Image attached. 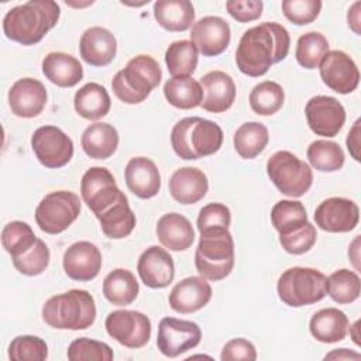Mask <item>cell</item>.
I'll list each match as a JSON object with an SVG mask.
<instances>
[{"label":"cell","mask_w":361,"mask_h":361,"mask_svg":"<svg viewBox=\"0 0 361 361\" xmlns=\"http://www.w3.org/2000/svg\"><path fill=\"white\" fill-rule=\"evenodd\" d=\"M290 37L288 30L278 23H261L248 28L235 49V63L241 73L259 78L274 63L288 56Z\"/></svg>","instance_id":"cell-1"},{"label":"cell","mask_w":361,"mask_h":361,"mask_svg":"<svg viewBox=\"0 0 361 361\" xmlns=\"http://www.w3.org/2000/svg\"><path fill=\"white\" fill-rule=\"evenodd\" d=\"M59 16L58 3L52 0H30L6 13L3 31L11 41L21 45H34L56 25Z\"/></svg>","instance_id":"cell-2"},{"label":"cell","mask_w":361,"mask_h":361,"mask_svg":"<svg viewBox=\"0 0 361 361\" xmlns=\"http://www.w3.org/2000/svg\"><path fill=\"white\" fill-rule=\"evenodd\" d=\"M223 144V130L212 120L197 116L179 120L171 131L175 154L186 161L213 155Z\"/></svg>","instance_id":"cell-3"},{"label":"cell","mask_w":361,"mask_h":361,"mask_svg":"<svg viewBox=\"0 0 361 361\" xmlns=\"http://www.w3.org/2000/svg\"><path fill=\"white\" fill-rule=\"evenodd\" d=\"M42 320L59 330H85L96 320L94 299L85 289L55 295L44 303Z\"/></svg>","instance_id":"cell-4"},{"label":"cell","mask_w":361,"mask_h":361,"mask_svg":"<svg viewBox=\"0 0 361 361\" xmlns=\"http://www.w3.org/2000/svg\"><path fill=\"white\" fill-rule=\"evenodd\" d=\"M161 79L159 63L152 56L142 54L130 59L126 68L114 75L111 89L123 103L138 104L151 94Z\"/></svg>","instance_id":"cell-5"},{"label":"cell","mask_w":361,"mask_h":361,"mask_svg":"<svg viewBox=\"0 0 361 361\" xmlns=\"http://www.w3.org/2000/svg\"><path fill=\"white\" fill-rule=\"evenodd\" d=\"M195 265L197 272L209 281H221L230 275L234 267V240L228 228L200 231Z\"/></svg>","instance_id":"cell-6"},{"label":"cell","mask_w":361,"mask_h":361,"mask_svg":"<svg viewBox=\"0 0 361 361\" xmlns=\"http://www.w3.org/2000/svg\"><path fill=\"white\" fill-rule=\"evenodd\" d=\"M276 290L285 305L307 306L320 302L327 295V278L319 269L293 267L279 276Z\"/></svg>","instance_id":"cell-7"},{"label":"cell","mask_w":361,"mask_h":361,"mask_svg":"<svg viewBox=\"0 0 361 361\" xmlns=\"http://www.w3.org/2000/svg\"><path fill=\"white\" fill-rule=\"evenodd\" d=\"M267 173L275 188L289 196H303L313 183L310 166L289 151H276L267 161Z\"/></svg>","instance_id":"cell-8"},{"label":"cell","mask_w":361,"mask_h":361,"mask_svg":"<svg viewBox=\"0 0 361 361\" xmlns=\"http://www.w3.org/2000/svg\"><path fill=\"white\" fill-rule=\"evenodd\" d=\"M80 213V199L69 190H56L45 195L35 209V221L47 234L65 231Z\"/></svg>","instance_id":"cell-9"},{"label":"cell","mask_w":361,"mask_h":361,"mask_svg":"<svg viewBox=\"0 0 361 361\" xmlns=\"http://www.w3.org/2000/svg\"><path fill=\"white\" fill-rule=\"evenodd\" d=\"M107 334L127 348H141L151 337L149 319L137 310L110 312L104 322Z\"/></svg>","instance_id":"cell-10"},{"label":"cell","mask_w":361,"mask_h":361,"mask_svg":"<svg viewBox=\"0 0 361 361\" xmlns=\"http://www.w3.org/2000/svg\"><path fill=\"white\" fill-rule=\"evenodd\" d=\"M31 148L45 168H62L73 157L72 140L55 126H42L31 137Z\"/></svg>","instance_id":"cell-11"},{"label":"cell","mask_w":361,"mask_h":361,"mask_svg":"<svg viewBox=\"0 0 361 361\" xmlns=\"http://www.w3.org/2000/svg\"><path fill=\"white\" fill-rule=\"evenodd\" d=\"M202 338L197 323L175 317H164L158 326L157 347L169 358H175L195 348Z\"/></svg>","instance_id":"cell-12"},{"label":"cell","mask_w":361,"mask_h":361,"mask_svg":"<svg viewBox=\"0 0 361 361\" xmlns=\"http://www.w3.org/2000/svg\"><path fill=\"white\" fill-rule=\"evenodd\" d=\"M80 195L96 216L116 203L124 193L118 189L113 173L107 168L92 166L82 176Z\"/></svg>","instance_id":"cell-13"},{"label":"cell","mask_w":361,"mask_h":361,"mask_svg":"<svg viewBox=\"0 0 361 361\" xmlns=\"http://www.w3.org/2000/svg\"><path fill=\"white\" fill-rule=\"evenodd\" d=\"M319 69L323 83L340 94H348L358 86L360 71L353 58L344 51H329Z\"/></svg>","instance_id":"cell-14"},{"label":"cell","mask_w":361,"mask_h":361,"mask_svg":"<svg viewBox=\"0 0 361 361\" xmlns=\"http://www.w3.org/2000/svg\"><path fill=\"white\" fill-rule=\"evenodd\" d=\"M305 114L310 130L322 137H336L345 123L343 104L331 96H313L305 106Z\"/></svg>","instance_id":"cell-15"},{"label":"cell","mask_w":361,"mask_h":361,"mask_svg":"<svg viewBox=\"0 0 361 361\" xmlns=\"http://www.w3.org/2000/svg\"><path fill=\"white\" fill-rule=\"evenodd\" d=\"M360 220L357 203L345 197H329L314 210V221L319 228L327 233H348Z\"/></svg>","instance_id":"cell-16"},{"label":"cell","mask_w":361,"mask_h":361,"mask_svg":"<svg viewBox=\"0 0 361 361\" xmlns=\"http://www.w3.org/2000/svg\"><path fill=\"white\" fill-rule=\"evenodd\" d=\"M189 35L200 54L204 56H217L227 49L231 31L224 18L206 16L192 25Z\"/></svg>","instance_id":"cell-17"},{"label":"cell","mask_w":361,"mask_h":361,"mask_svg":"<svg viewBox=\"0 0 361 361\" xmlns=\"http://www.w3.org/2000/svg\"><path fill=\"white\" fill-rule=\"evenodd\" d=\"M62 265L71 279L87 282L94 279L102 269V252L90 241H78L63 252Z\"/></svg>","instance_id":"cell-18"},{"label":"cell","mask_w":361,"mask_h":361,"mask_svg":"<svg viewBox=\"0 0 361 361\" xmlns=\"http://www.w3.org/2000/svg\"><path fill=\"white\" fill-rule=\"evenodd\" d=\"M45 86L32 78L16 80L8 90V104L17 117L32 118L42 113L47 104Z\"/></svg>","instance_id":"cell-19"},{"label":"cell","mask_w":361,"mask_h":361,"mask_svg":"<svg viewBox=\"0 0 361 361\" xmlns=\"http://www.w3.org/2000/svg\"><path fill=\"white\" fill-rule=\"evenodd\" d=\"M137 271L145 286L166 288L175 276V265L169 252L158 245L148 247L138 258Z\"/></svg>","instance_id":"cell-20"},{"label":"cell","mask_w":361,"mask_h":361,"mask_svg":"<svg viewBox=\"0 0 361 361\" xmlns=\"http://www.w3.org/2000/svg\"><path fill=\"white\" fill-rule=\"evenodd\" d=\"M212 286L203 276H188L179 281L169 293L172 310L186 314L204 307L212 299Z\"/></svg>","instance_id":"cell-21"},{"label":"cell","mask_w":361,"mask_h":361,"mask_svg":"<svg viewBox=\"0 0 361 361\" xmlns=\"http://www.w3.org/2000/svg\"><path fill=\"white\" fill-rule=\"evenodd\" d=\"M203 90L202 107L210 113L227 111L235 100V85L230 75L223 71H212L200 78Z\"/></svg>","instance_id":"cell-22"},{"label":"cell","mask_w":361,"mask_h":361,"mask_svg":"<svg viewBox=\"0 0 361 361\" xmlns=\"http://www.w3.org/2000/svg\"><path fill=\"white\" fill-rule=\"evenodd\" d=\"M82 59L92 66L109 65L117 52V41L113 32L104 27L87 28L79 41Z\"/></svg>","instance_id":"cell-23"},{"label":"cell","mask_w":361,"mask_h":361,"mask_svg":"<svg viewBox=\"0 0 361 361\" xmlns=\"http://www.w3.org/2000/svg\"><path fill=\"white\" fill-rule=\"evenodd\" d=\"M126 185L140 199H151L161 189V175L149 158L135 157L128 161L124 169Z\"/></svg>","instance_id":"cell-24"},{"label":"cell","mask_w":361,"mask_h":361,"mask_svg":"<svg viewBox=\"0 0 361 361\" xmlns=\"http://www.w3.org/2000/svg\"><path fill=\"white\" fill-rule=\"evenodd\" d=\"M169 193L180 204H193L202 200L207 190L209 182L204 172L195 166L176 169L169 178Z\"/></svg>","instance_id":"cell-25"},{"label":"cell","mask_w":361,"mask_h":361,"mask_svg":"<svg viewBox=\"0 0 361 361\" xmlns=\"http://www.w3.org/2000/svg\"><path fill=\"white\" fill-rule=\"evenodd\" d=\"M159 243L172 251H185L195 241L192 223L179 213H166L157 223Z\"/></svg>","instance_id":"cell-26"},{"label":"cell","mask_w":361,"mask_h":361,"mask_svg":"<svg viewBox=\"0 0 361 361\" xmlns=\"http://www.w3.org/2000/svg\"><path fill=\"white\" fill-rule=\"evenodd\" d=\"M42 73L59 87H73L83 78L80 62L65 52H49L42 59Z\"/></svg>","instance_id":"cell-27"},{"label":"cell","mask_w":361,"mask_h":361,"mask_svg":"<svg viewBox=\"0 0 361 361\" xmlns=\"http://www.w3.org/2000/svg\"><path fill=\"white\" fill-rule=\"evenodd\" d=\"M350 327L348 317L336 307H327L316 312L310 322V334L320 343H337L345 338Z\"/></svg>","instance_id":"cell-28"},{"label":"cell","mask_w":361,"mask_h":361,"mask_svg":"<svg viewBox=\"0 0 361 361\" xmlns=\"http://www.w3.org/2000/svg\"><path fill=\"white\" fill-rule=\"evenodd\" d=\"M96 219L100 223L103 234L111 240L128 237L133 233L137 221L126 195H123L110 207L96 214Z\"/></svg>","instance_id":"cell-29"},{"label":"cell","mask_w":361,"mask_h":361,"mask_svg":"<svg viewBox=\"0 0 361 361\" xmlns=\"http://www.w3.org/2000/svg\"><path fill=\"white\" fill-rule=\"evenodd\" d=\"M157 23L172 32H182L195 24V7L188 0H158L154 3Z\"/></svg>","instance_id":"cell-30"},{"label":"cell","mask_w":361,"mask_h":361,"mask_svg":"<svg viewBox=\"0 0 361 361\" xmlns=\"http://www.w3.org/2000/svg\"><path fill=\"white\" fill-rule=\"evenodd\" d=\"M118 133L109 123L90 124L82 134L80 144L85 154L93 159L110 158L118 147Z\"/></svg>","instance_id":"cell-31"},{"label":"cell","mask_w":361,"mask_h":361,"mask_svg":"<svg viewBox=\"0 0 361 361\" xmlns=\"http://www.w3.org/2000/svg\"><path fill=\"white\" fill-rule=\"evenodd\" d=\"M73 106L80 117L86 120H99L110 111L111 100L104 86L96 82H89L75 93Z\"/></svg>","instance_id":"cell-32"},{"label":"cell","mask_w":361,"mask_h":361,"mask_svg":"<svg viewBox=\"0 0 361 361\" xmlns=\"http://www.w3.org/2000/svg\"><path fill=\"white\" fill-rule=\"evenodd\" d=\"M164 96L171 106L190 110L202 104L203 90L192 76H172L164 85Z\"/></svg>","instance_id":"cell-33"},{"label":"cell","mask_w":361,"mask_h":361,"mask_svg":"<svg viewBox=\"0 0 361 361\" xmlns=\"http://www.w3.org/2000/svg\"><path fill=\"white\" fill-rule=\"evenodd\" d=\"M140 286L134 274L124 268L113 269L103 281L104 298L116 306H127L138 296Z\"/></svg>","instance_id":"cell-34"},{"label":"cell","mask_w":361,"mask_h":361,"mask_svg":"<svg viewBox=\"0 0 361 361\" xmlns=\"http://www.w3.org/2000/svg\"><path fill=\"white\" fill-rule=\"evenodd\" d=\"M269 141L268 128L258 121L241 124L234 133V148L244 159H252L259 155Z\"/></svg>","instance_id":"cell-35"},{"label":"cell","mask_w":361,"mask_h":361,"mask_svg":"<svg viewBox=\"0 0 361 361\" xmlns=\"http://www.w3.org/2000/svg\"><path fill=\"white\" fill-rule=\"evenodd\" d=\"M199 51L189 39L172 42L165 52V63L172 76H190L197 66Z\"/></svg>","instance_id":"cell-36"},{"label":"cell","mask_w":361,"mask_h":361,"mask_svg":"<svg viewBox=\"0 0 361 361\" xmlns=\"http://www.w3.org/2000/svg\"><path fill=\"white\" fill-rule=\"evenodd\" d=\"M307 159L310 165L320 172H336L344 165L343 148L329 140H316L307 148Z\"/></svg>","instance_id":"cell-37"},{"label":"cell","mask_w":361,"mask_h":361,"mask_svg":"<svg viewBox=\"0 0 361 361\" xmlns=\"http://www.w3.org/2000/svg\"><path fill=\"white\" fill-rule=\"evenodd\" d=\"M285 92L282 86L272 80H264L255 85L250 93V106L258 116H272L282 106Z\"/></svg>","instance_id":"cell-38"},{"label":"cell","mask_w":361,"mask_h":361,"mask_svg":"<svg viewBox=\"0 0 361 361\" xmlns=\"http://www.w3.org/2000/svg\"><path fill=\"white\" fill-rule=\"evenodd\" d=\"M361 290L360 276L347 268L334 271L327 278V295L340 305L353 303L358 299Z\"/></svg>","instance_id":"cell-39"},{"label":"cell","mask_w":361,"mask_h":361,"mask_svg":"<svg viewBox=\"0 0 361 361\" xmlns=\"http://www.w3.org/2000/svg\"><path fill=\"white\" fill-rule=\"evenodd\" d=\"M327 52H329L327 38L317 31H309L299 37L295 55L300 66L306 69H316L319 68L322 59Z\"/></svg>","instance_id":"cell-40"},{"label":"cell","mask_w":361,"mask_h":361,"mask_svg":"<svg viewBox=\"0 0 361 361\" xmlns=\"http://www.w3.org/2000/svg\"><path fill=\"white\" fill-rule=\"evenodd\" d=\"M271 221L279 235L286 234L307 221L306 209L299 200H279L271 210Z\"/></svg>","instance_id":"cell-41"},{"label":"cell","mask_w":361,"mask_h":361,"mask_svg":"<svg viewBox=\"0 0 361 361\" xmlns=\"http://www.w3.org/2000/svg\"><path fill=\"white\" fill-rule=\"evenodd\" d=\"M37 237L31 228V226L25 221L14 220L7 223L1 231V244L3 248L11 255L17 257L30 250Z\"/></svg>","instance_id":"cell-42"},{"label":"cell","mask_w":361,"mask_h":361,"mask_svg":"<svg viewBox=\"0 0 361 361\" xmlns=\"http://www.w3.org/2000/svg\"><path fill=\"white\" fill-rule=\"evenodd\" d=\"M49 248L48 245L41 240L37 238L34 245L23 252L21 255L11 257L14 268L27 276H35L42 274L48 264H49Z\"/></svg>","instance_id":"cell-43"},{"label":"cell","mask_w":361,"mask_h":361,"mask_svg":"<svg viewBox=\"0 0 361 361\" xmlns=\"http://www.w3.org/2000/svg\"><path fill=\"white\" fill-rule=\"evenodd\" d=\"M8 358L14 361H44L48 358V345L37 336H17L8 345Z\"/></svg>","instance_id":"cell-44"},{"label":"cell","mask_w":361,"mask_h":361,"mask_svg":"<svg viewBox=\"0 0 361 361\" xmlns=\"http://www.w3.org/2000/svg\"><path fill=\"white\" fill-rule=\"evenodd\" d=\"M66 355L71 361H111L114 358L113 350L109 344L87 337L73 340L68 347Z\"/></svg>","instance_id":"cell-45"},{"label":"cell","mask_w":361,"mask_h":361,"mask_svg":"<svg viewBox=\"0 0 361 361\" xmlns=\"http://www.w3.org/2000/svg\"><path fill=\"white\" fill-rule=\"evenodd\" d=\"M316 238H317L316 227L312 223L306 221L303 226L286 234H281L279 243L286 252L293 255H300L307 252L314 245Z\"/></svg>","instance_id":"cell-46"},{"label":"cell","mask_w":361,"mask_h":361,"mask_svg":"<svg viewBox=\"0 0 361 361\" xmlns=\"http://www.w3.org/2000/svg\"><path fill=\"white\" fill-rule=\"evenodd\" d=\"M322 10L320 0H283V16L296 25H306L313 23Z\"/></svg>","instance_id":"cell-47"},{"label":"cell","mask_w":361,"mask_h":361,"mask_svg":"<svg viewBox=\"0 0 361 361\" xmlns=\"http://www.w3.org/2000/svg\"><path fill=\"white\" fill-rule=\"evenodd\" d=\"M230 223H231V212L226 204L209 203L200 209L196 226L200 233L204 230L219 228V227L228 228Z\"/></svg>","instance_id":"cell-48"},{"label":"cell","mask_w":361,"mask_h":361,"mask_svg":"<svg viewBox=\"0 0 361 361\" xmlns=\"http://www.w3.org/2000/svg\"><path fill=\"white\" fill-rule=\"evenodd\" d=\"M226 8L234 20L248 23L261 17L264 3L261 0H228Z\"/></svg>","instance_id":"cell-49"},{"label":"cell","mask_w":361,"mask_h":361,"mask_svg":"<svg viewBox=\"0 0 361 361\" xmlns=\"http://www.w3.org/2000/svg\"><path fill=\"white\" fill-rule=\"evenodd\" d=\"M221 361H254L257 360V350L254 344L245 338H233L221 350Z\"/></svg>","instance_id":"cell-50"},{"label":"cell","mask_w":361,"mask_h":361,"mask_svg":"<svg viewBox=\"0 0 361 361\" xmlns=\"http://www.w3.org/2000/svg\"><path fill=\"white\" fill-rule=\"evenodd\" d=\"M347 148L355 161H360V120L354 123L347 135Z\"/></svg>","instance_id":"cell-51"},{"label":"cell","mask_w":361,"mask_h":361,"mask_svg":"<svg viewBox=\"0 0 361 361\" xmlns=\"http://www.w3.org/2000/svg\"><path fill=\"white\" fill-rule=\"evenodd\" d=\"M360 7H361V3H360V1H355V3L348 8V13H347L348 27H350L355 34H360Z\"/></svg>","instance_id":"cell-52"},{"label":"cell","mask_w":361,"mask_h":361,"mask_svg":"<svg viewBox=\"0 0 361 361\" xmlns=\"http://www.w3.org/2000/svg\"><path fill=\"white\" fill-rule=\"evenodd\" d=\"M361 355L347 348H337L324 355V360H360Z\"/></svg>","instance_id":"cell-53"},{"label":"cell","mask_w":361,"mask_h":361,"mask_svg":"<svg viewBox=\"0 0 361 361\" xmlns=\"http://www.w3.org/2000/svg\"><path fill=\"white\" fill-rule=\"evenodd\" d=\"M357 327H358V322H355V323H354V326H353V330H354V331H355V329H357ZM353 340H354V343H355V344H360V340H358V336H357V334H355V333H354V334H353Z\"/></svg>","instance_id":"cell-54"}]
</instances>
